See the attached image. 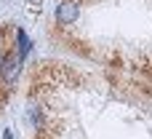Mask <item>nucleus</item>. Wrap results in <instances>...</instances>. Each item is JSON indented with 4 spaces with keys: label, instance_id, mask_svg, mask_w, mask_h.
<instances>
[{
    "label": "nucleus",
    "instance_id": "nucleus-1",
    "mask_svg": "<svg viewBox=\"0 0 152 139\" xmlns=\"http://www.w3.org/2000/svg\"><path fill=\"white\" fill-rule=\"evenodd\" d=\"M19 70H21V56L19 51H11V54H3L0 56V75L5 83H13L19 78Z\"/></svg>",
    "mask_w": 152,
    "mask_h": 139
},
{
    "label": "nucleus",
    "instance_id": "nucleus-2",
    "mask_svg": "<svg viewBox=\"0 0 152 139\" xmlns=\"http://www.w3.org/2000/svg\"><path fill=\"white\" fill-rule=\"evenodd\" d=\"M77 13H80L77 0H61V3L56 5V21H59V24H72V21L77 19Z\"/></svg>",
    "mask_w": 152,
    "mask_h": 139
},
{
    "label": "nucleus",
    "instance_id": "nucleus-3",
    "mask_svg": "<svg viewBox=\"0 0 152 139\" xmlns=\"http://www.w3.org/2000/svg\"><path fill=\"white\" fill-rule=\"evenodd\" d=\"M16 38H19V56H21V59H24V56H27V54H29V40H27V35H24V32H21V29H19V32H16Z\"/></svg>",
    "mask_w": 152,
    "mask_h": 139
},
{
    "label": "nucleus",
    "instance_id": "nucleus-4",
    "mask_svg": "<svg viewBox=\"0 0 152 139\" xmlns=\"http://www.w3.org/2000/svg\"><path fill=\"white\" fill-rule=\"evenodd\" d=\"M27 11H29V13H40V11H43V0H29V3H27Z\"/></svg>",
    "mask_w": 152,
    "mask_h": 139
}]
</instances>
